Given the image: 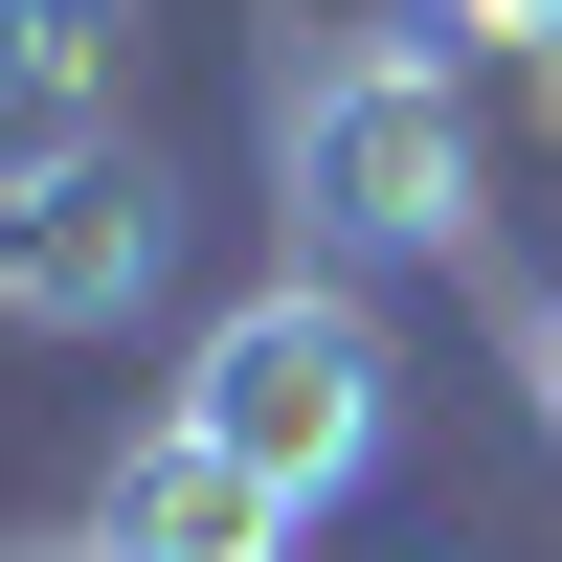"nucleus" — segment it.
<instances>
[{
	"label": "nucleus",
	"mask_w": 562,
	"mask_h": 562,
	"mask_svg": "<svg viewBox=\"0 0 562 562\" xmlns=\"http://www.w3.org/2000/svg\"><path fill=\"white\" fill-rule=\"evenodd\" d=\"M270 180H293V248L315 270H428L495 225V158H473V90H450L428 23H360L315 68H270Z\"/></svg>",
	"instance_id": "obj_1"
},
{
	"label": "nucleus",
	"mask_w": 562,
	"mask_h": 562,
	"mask_svg": "<svg viewBox=\"0 0 562 562\" xmlns=\"http://www.w3.org/2000/svg\"><path fill=\"white\" fill-rule=\"evenodd\" d=\"M180 428L248 450L293 518H338V495L383 473V428H405V360H383V315H360V270H270V293H225L203 360H180Z\"/></svg>",
	"instance_id": "obj_2"
},
{
	"label": "nucleus",
	"mask_w": 562,
	"mask_h": 562,
	"mask_svg": "<svg viewBox=\"0 0 562 562\" xmlns=\"http://www.w3.org/2000/svg\"><path fill=\"white\" fill-rule=\"evenodd\" d=\"M180 270V180L135 135H0V338H113Z\"/></svg>",
	"instance_id": "obj_3"
},
{
	"label": "nucleus",
	"mask_w": 562,
	"mask_h": 562,
	"mask_svg": "<svg viewBox=\"0 0 562 562\" xmlns=\"http://www.w3.org/2000/svg\"><path fill=\"white\" fill-rule=\"evenodd\" d=\"M90 562H293V495L248 450H203V428H135L113 495H90Z\"/></svg>",
	"instance_id": "obj_4"
},
{
	"label": "nucleus",
	"mask_w": 562,
	"mask_h": 562,
	"mask_svg": "<svg viewBox=\"0 0 562 562\" xmlns=\"http://www.w3.org/2000/svg\"><path fill=\"white\" fill-rule=\"evenodd\" d=\"M135 0H0V135H113Z\"/></svg>",
	"instance_id": "obj_5"
},
{
	"label": "nucleus",
	"mask_w": 562,
	"mask_h": 562,
	"mask_svg": "<svg viewBox=\"0 0 562 562\" xmlns=\"http://www.w3.org/2000/svg\"><path fill=\"white\" fill-rule=\"evenodd\" d=\"M405 23H473V45H562V0H405Z\"/></svg>",
	"instance_id": "obj_6"
},
{
	"label": "nucleus",
	"mask_w": 562,
	"mask_h": 562,
	"mask_svg": "<svg viewBox=\"0 0 562 562\" xmlns=\"http://www.w3.org/2000/svg\"><path fill=\"white\" fill-rule=\"evenodd\" d=\"M518 383H540V428H562V293H540V315H518Z\"/></svg>",
	"instance_id": "obj_7"
},
{
	"label": "nucleus",
	"mask_w": 562,
	"mask_h": 562,
	"mask_svg": "<svg viewBox=\"0 0 562 562\" xmlns=\"http://www.w3.org/2000/svg\"><path fill=\"white\" fill-rule=\"evenodd\" d=\"M540 90H562V45H540Z\"/></svg>",
	"instance_id": "obj_8"
},
{
	"label": "nucleus",
	"mask_w": 562,
	"mask_h": 562,
	"mask_svg": "<svg viewBox=\"0 0 562 562\" xmlns=\"http://www.w3.org/2000/svg\"><path fill=\"white\" fill-rule=\"evenodd\" d=\"M68 562H90V540H68Z\"/></svg>",
	"instance_id": "obj_9"
}]
</instances>
